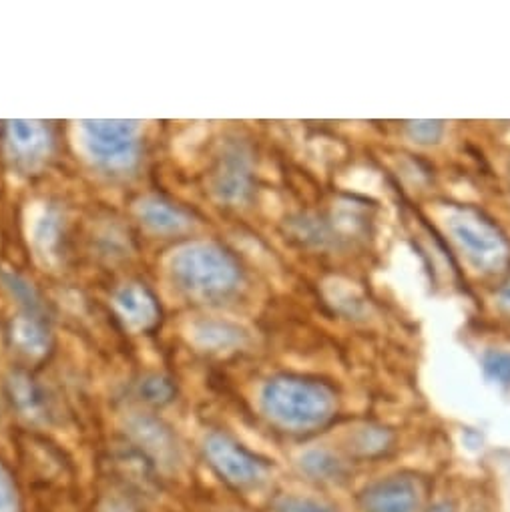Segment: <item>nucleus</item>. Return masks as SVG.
Returning a JSON list of instances; mask_svg holds the SVG:
<instances>
[{"mask_svg": "<svg viewBox=\"0 0 510 512\" xmlns=\"http://www.w3.org/2000/svg\"><path fill=\"white\" fill-rule=\"evenodd\" d=\"M406 129H408V135L422 145L436 143L444 131L440 121H412L406 125Z\"/></svg>", "mask_w": 510, "mask_h": 512, "instance_id": "6", "label": "nucleus"}, {"mask_svg": "<svg viewBox=\"0 0 510 512\" xmlns=\"http://www.w3.org/2000/svg\"><path fill=\"white\" fill-rule=\"evenodd\" d=\"M428 512H454V510H452L448 504H444V502H442V504H436V506H432Z\"/></svg>", "mask_w": 510, "mask_h": 512, "instance_id": "10", "label": "nucleus"}, {"mask_svg": "<svg viewBox=\"0 0 510 512\" xmlns=\"http://www.w3.org/2000/svg\"><path fill=\"white\" fill-rule=\"evenodd\" d=\"M306 468L322 480H338L344 476V464L328 452H312L306 456Z\"/></svg>", "mask_w": 510, "mask_h": 512, "instance_id": "4", "label": "nucleus"}, {"mask_svg": "<svg viewBox=\"0 0 510 512\" xmlns=\"http://www.w3.org/2000/svg\"><path fill=\"white\" fill-rule=\"evenodd\" d=\"M448 229L476 270L496 274L508 268L510 243L506 235L476 209H456L448 217Z\"/></svg>", "mask_w": 510, "mask_h": 512, "instance_id": "1", "label": "nucleus"}, {"mask_svg": "<svg viewBox=\"0 0 510 512\" xmlns=\"http://www.w3.org/2000/svg\"><path fill=\"white\" fill-rule=\"evenodd\" d=\"M360 504L364 512H420L422 492L416 480L408 476H390L368 486Z\"/></svg>", "mask_w": 510, "mask_h": 512, "instance_id": "3", "label": "nucleus"}, {"mask_svg": "<svg viewBox=\"0 0 510 512\" xmlns=\"http://www.w3.org/2000/svg\"><path fill=\"white\" fill-rule=\"evenodd\" d=\"M498 302H500V306H502L506 312H510V280L502 286V290H500V294H498Z\"/></svg>", "mask_w": 510, "mask_h": 512, "instance_id": "9", "label": "nucleus"}, {"mask_svg": "<svg viewBox=\"0 0 510 512\" xmlns=\"http://www.w3.org/2000/svg\"><path fill=\"white\" fill-rule=\"evenodd\" d=\"M482 366L486 376L496 384H510V352L490 350L482 358Z\"/></svg>", "mask_w": 510, "mask_h": 512, "instance_id": "5", "label": "nucleus"}, {"mask_svg": "<svg viewBox=\"0 0 510 512\" xmlns=\"http://www.w3.org/2000/svg\"><path fill=\"white\" fill-rule=\"evenodd\" d=\"M360 448L368 454L386 448V434L382 430H364L360 438Z\"/></svg>", "mask_w": 510, "mask_h": 512, "instance_id": "8", "label": "nucleus"}, {"mask_svg": "<svg viewBox=\"0 0 510 512\" xmlns=\"http://www.w3.org/2000/svg\"><path fill=\"white\" fill-rule=\"evenodd\" d=\"M280 512H336L334 508L314 502V500H302V498H288L282 502Z\"/></svg>", "mask_w": 510, "mask_h": 512, "instance_id": "7", "label": "nucleus"}, {"mask_svg": "<svg viewBox=\"0 0 510 512\" xmlns=\"http://www.w3.org/2000/svg\"><path fill=\"white\" fill-rule=\"evenodd\" d=\"M272 410L290 424L318 426L334 416L336 394L320 382L286 380L270 390Z\"/></svg>", "mask_w": 510, "mask_h": 512, "instance_id": "2", "label": "nucleus"}]
</instances>
